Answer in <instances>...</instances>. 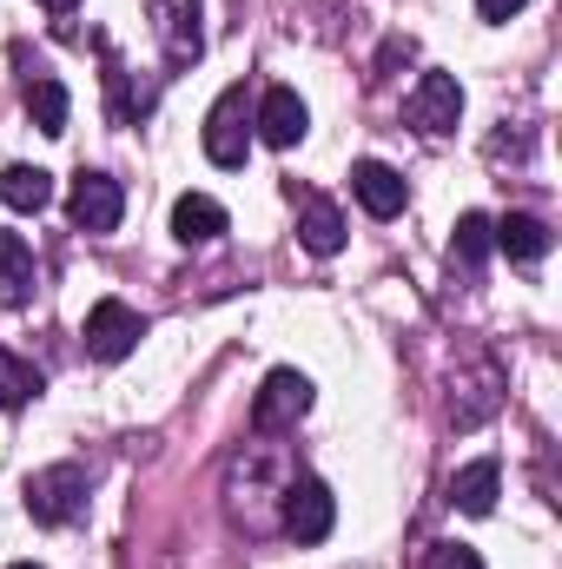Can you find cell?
<instances>
[{
  "instance_id": "obj_11",
  "label": "cell",
  "mask_w": 562,
  "mask_h": 569,
  "mask_svg": "<svg viewBox=\"0 0 562 569\" xmlns=\"http://www.w3.org/2000/svg\"><path fill=\"white\" fill-rule=\"evenodd\" d=\"M252 127H259V140H265V146H279V152H284V146L304 140L311 113H304V100H298L291 87H272V93L259 100V120H252Z\"/></svg>"
},
{
  "instance_id": "obj_12",
  "label": "cell",
  "mask_w": 562,
  "mask_h": 569,
  "mask_svg": "<svg viewBox=\"0 0 562 569\" xmlns=\"http://www.w3.org/2000/svg\"><path fill=\"white\" fill-rule=\"evenodd\" d=\"M496 490H503V463H496V457H476V463H463V470L450 477V503H456L463 517H490V510H496Z\"/></svg>"
},
{
  "instance_id": "obj_23",
  "label": "cell",
  "mask_w": 562,
  "mask_h": 569,
  "mask_svg": "<svg viewBox=\"0 0 562 569\" xmlns=\"http://www.w3.org/2000/svg\"><path fill=\"white\" fill-rule=\"evenodd\" d=\"M40 7H47V13H73L80 0H40Z\"/></svg>"
},
{
  "instance_id": "obj_22",
  "label": "cell",
  "mask_w": 562,
  "mask_h": 569,
  "mask_svg": "<svg viewBox=\"0 0 562 569\" xmlns=\"http://www.w3.org/2000/svg\"><path fill=\"white\" fill-rule=\"evenodd\" d=\"M476 13L483 20H510V13H523V0H476Z\"/></svg>"
},
{
  "instance_id": "obj_24",
  "label": "cell",
  "mask_w": 562,
  "mask_h": 569,
  "mask_svg": "<svg viewBox=\"0 0 562 569\" xmlns=\"http://www.w3.org/2000/svg\"><path fill=\"white\" fill-rule=\"evenodd\" d=\"M13 569H33V563H13Z\"/></svg>"
},
{
  "instance_id": "obj_3",
  "label": "cell",
  "mask_w": 562,
  "mask_h": 569,
  "mask_svg": "<svg viewBox=\"0 0 562 569\" xmlns=\"http://www.w3.org/2000/svg\"><path fill=\"white\" fill-rule=\"evenodd\" d=\"M245 146H252V100H245V87H225L219 107L205 113V159L232 172V166H245Z\"/></svg>"
},
{
  "instance_id": "obj_7",
  "label": "cell",
  "mask_w": 562,
  "mask_h": 569,
  "mask_svg": "<svg viewBox=\"0 0 562 569\" xmlns=\"http://www.w3.org/2000/svg\"><path fill=\"white\" fill-rule=\"evenodd\" d=\"M120 212H127L120 179H107V172H80V179H73V199H67L73 232H113V226H120Z\"/></svg>"
},
{
  "instance_id": "obj_19",
  "label": "cell",
  "mask_w": 562,
  "mask_h": 569,
  "mask_svg": "<svg viewBox=\"0 0 562 569\" xmlns=\"http://www.w3.org/2000/svg\"><path fill=\"white\" fill-rule=\"evenodd\" d=\"M33 398H40V371L0 345V411H20V405H33Z\"/></svg>"
},
{
  "instance_id": "obj_5",
  "label": "cell",
  "mask_w": 562,
  "mask_h": 569,
  "mask_svg": "<svg viewBox=\"0 0 562 569\" xmlns=\"http://www.w3.org/2000/svg\"><path fill=\"white\" fill-rule=\"evenodd\" d=\"M145 338V318L127 305V298H100L93 311H87V358H100V365H120L133 345Z\"/></svg>"
},
{
  "instance_id": "obj_10",
  "label": "cell",
  "mask_w": 562,
  "mask_h": 569,
  "mask_svg": "<svg viewBox=\"0 0 562 569\" xmlns=\"http://www.w3.org/2000/svg\"><path fill=\"white\" fill-rule=\"evenodd\" d=\"M351 192H358V206L371 219H398L404 212V172L384 166V159H358L351 166Z\"/></svg>"
},
{
  "instance_id": "obj_20",
  "label": "cell",
  "mask_w": 562,
  "mask_h": 569,
  "mask_svg": "<svg viewBox=\"0 0 562 569\" xmlns=\"http://www.w3.org/2000/svg\"><path fill=\"white\" fill-rule=\"evenodd\" d=\"M490 252H496V232H490V219H483V212H463V219H456V239H450V259H463V266L476 272Z\"/></svg>"
},
{
  "instance_id": "obj_17",
  "label": "cell",
  "mask_w": 562,
  "mask_h": 569,
  "mask_svg": "<svg viewBox=\"0 0 562 569\" xmlns=\"http://www.w3.org/2000/svg\"><path fill=\"white\" fill-rule=\"evenodd\" d=\"M0 206H13V212L53 206V172H40V166H0Z\"/></svg>"
},
{
  "instance_id": "obj_21",
  "label": "cell",
  "mask_w": 562,
  "mask_h": 569,
  "mask_svg": "<svg viewBox=\"0 0 562 569\" xmlns=\"http://www.w3.org/2000/svg\"><path fill=\"white\" fill-rule=\"evenodd\" d=\"M430 569H483V557H476L470 543H443V550L430 557Z\"/></svg>"
},
{
  "instance_id": "obj_4",
  "label": "cell",
  "mask_w": 562,
  "mask_h": 569,
  "mask_svg": "<svg viewBox=\"0 0 562 569\" xmlns=\"http://www.w3.org/2000/svg\"><path fill=\"white\" fill-rule=\"evenodd\" d=\"M304 411H311V378L284 365V371H272V378L259 385V398H252V437H279V430H291Z\"/></svg>"
},
{
  "instance_id": "obj_13",
  "label": "cell",
  "mask_w": 562,
  "mask_h": 569,
  "mask_svg": "<svg viewBox=\"0 0 562 569\" xmlns=\"http://www.w3.org/2000/svg\"><path fill=\"white\" fill-rule=\"evenodd\" d=\"M219 232H225V206H219V199L185 192V199L172 206V239H179V246H212Z\"/></svg>"
},
{
  "instance_id": "obj_8",
  "label": "cell",
  "mask_w": 562,
  "mask_h": 569,
  "mask_svg": "<svg viewBox=\"0 0 562 569\" xmlns=\"http://www.w3.org/2000/svg\"><path fill=\"white\" fill-rule=\"evenodd\" d=\"M404 120H411L418 133H456V120H463V87H456V73H423L418 93L404 100Z\"/></svg>"
},
{
  "instance_id": "obj_16",
  "label": "cell",
  "mask_w": 562,
  "mask_h": 569,
  "mask_svg": "<svg viewBox=\"0 0 562 569\" xmlns=\"http://www.w3.org/2000/svg\"><path fill=\"white\" fill-rule=\"evenodd\" d=\"M0 305H33V252L20 232H0Z\"/></svg>"
},
{
  "instance_id": "obj_6",
  "label": "cell",
  "mask_w": 562,
  "mask_h": 569,
  "mask_svg": "<svg viewBox=\"0 0 562 569\" xmlns=\"http://www.w3.org/2000/svg\"><path fill=\"white\" fill-rule=\"evenodd\" d=\"M145 13H152V33H159V47H165V67H172V73H179V67H192V60L205 53L199 0H145Z\"/></svg>"
},
{
  "instance_id": "obj_15",
  "label": "cell",
  "mask_w": 562,
  "mask_h": 569,
  "mask_svg": "<svg viewBox=\"0 0 562 569\" xmlns=\"http://www.w3.org/2000/svg\"><path fill=\"white\" fill-rule=\"evenodd\" d=\"M490 232H496V246L516 259V266H536L543 252H550V226L543 219H530V212H510V219H490Z\"/></svg>"
},
{
  "instance_id": "obj_9",
  "label": "cell",
  "mask_w": 562,
  "mask_h": 569,
  "mask_svg": "<svg viewBox=\"0 0 562 569\" xmlns=\"http://www.w3.org/2000/svg\"><path fill=\"white\" fill-rule=\"evenodd\" d=\"M503 391H510L503 365H496L490 351H476V371H470V378H456V405H450V418H456V430H476L483 418H496Z\"/></svg>"
},
{
  "instance_id": "obj_1",
  "label": "cell",
  "mask_w": 562,
  "mask_h": 569,
  "mask_svg": "<svg viewBox=\"0 0 562 569\" xmlns=\"http://www.w3.org/2000/svg\"><path fill=\"white\" fill-rule=\"evenodd\" d=\"M20 497H27V517H33V523L60 530V523H73V517L87 510V463H47V470L27 477Z\"/></svg>"
},
{
  "instance_id": "obj_2",
  "label": "cell",
  "mask_w": 562,
  "mask_h": 569,
  "mask_svg": "<svg viewBox=\"0 0 562 569\" xmlns=\"http://www.w3.org/2000/svg\"><path fill=\"white\" fill-rule=\"evenodd\" d=\"M279 523L298 537V543H324L331 523H338V497L318 483V477H291L279 490Z\"/></svg>"
},
{
  "instance_id": "obj_14",
  "label": "cell",
  "mask_w": 562,
  "mask_h": 569,
  "mask_svg": "<svg viewBox=\"0 0 562 569\" xmlns=\"http://www.w3.org/2000/svg\"><path fill=\"white\" fill-rule=\"evenodd\" d=\"M298 246H304L311 259L344 252V212H338L331 199H304V212H298Z\"/></svg>"
},
{
  "instance_id": "obj_18",
  "label": "cell",
  "mask_w": 562,
  "mask_h": 569,
  "mask_svg": "<svg viewBox=\"0 0 562 569\" xmlns=\"http://www.w3.org/2000/svg\"><path fill=\"white\" fill-rule=\"evenodd\" d=\"M27 113H33V127H40V133H67L73 100H67V87H60L53 73H27Z\"/></svg>"
}]
</instances>
